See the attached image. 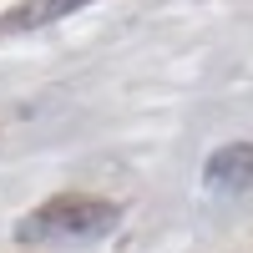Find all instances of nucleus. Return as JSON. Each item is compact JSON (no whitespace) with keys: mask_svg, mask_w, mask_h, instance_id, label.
<instances>
[{"mask_svg":"<svg viewBox=\"0 0 253 253\" xmlns=\"http://www.w3.org/2000/svg\"><path fill=\"white\" fill-rule=\"evenodd\" d=\"M122 208L107 198H86V193H61L51 203H41L36 213L15 223V243H41V248H71V243H101L117 233Z\"/></svg>","mask_w":253,"mask_h":253,"instance_id":"nucleus-1","label":"nucleus"},{"mask_svg":"<svg viewBox=\"0 0 253 253\" xmlns=\"http://www.w3.org/2000/svg\"><path fill=\"white\" fill-rule=\"evenodd\" d=\"M203 177H208V187H223V193L248 187V182H253V142H228V147H218V152L208 157Z\"/></svg>","mask_w":253,"mask_h":253,"instance_id":"nucleus-3","label":"nucleus"},{"mask_svg":"<svg viewBox=\"0 0 253 253\" xmlns=\"http://www.w3.org/2000/svg\"><path fill=\"white\" fill-rule=\"evenodd\" d=\"M96 5V0H20V5H10L5 15H0V36H26V31H46L56 26V20H66L76 10Z\"/></svg>","mask_w":253,"mask_h":253,"instance_id":"nucleus-2","label":"nucleus"}]
</instances>
